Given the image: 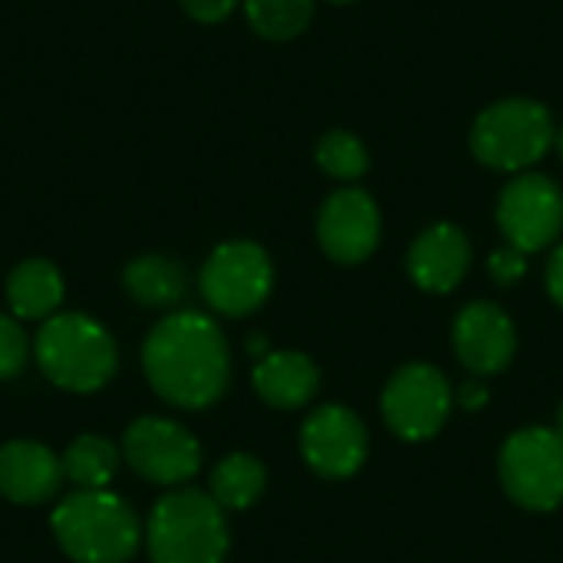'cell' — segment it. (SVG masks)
<instances>
[{
    "instance_id": "obj_5",
    "label": "cell",
    "mask_w": 563,
    "mask_h": 563,
    "mask_svg": "<svg viewBox=\"0 0 563 563\" xmlns=\"http://www.w3.org/2000/svg\"><path fill=\"white\" fill-rule=\"evenodd\" d=\"M554 119L534 99H501L472 125V152L495 172H528L554 145Z\"/></svg>"
},
{
    "instance_id": "obj_3",
    "label": "cell",
    "mask_w": 563,
    "mask_h": 563,
    "mask_svg": "<svg viewBox=\"0 0 563 563\" xmlns=\"http://www.w3.org/2000/svg\"><path fill=\"white\" fill-rule=\"evenodd\" d=\"M152 563H224L231 551L228 511L198 488L165 492L142 528Z\"/></svg>"
},
{
    "instance_id": "obj_23",
    "label": "cell",
    "mask_w": 563,
    "mask_h": 563,
    "mask_svg": "<svg viewBox=\"0 0 563 563\" xmlns=\"http://www.w3.org/2000/svg\"><path fill=\"white\" fill-rule=\"evenodd\" d=\"M30 340L20 327V320L13 313L0 310V379H13L23 373L26 360H30Z\"/></svg>"
},
{
    "instance_id": "obj_29",
    "label": "cell",
    "mask_w": 563,
    "mask_h": 563,
    "mask_svg": "<svg viewBox=\"0 0 563 563\" xmlns=\"http://www.w3.org/2000/svg\"><path fill=\"white\" fill-rule=\"evenodd\" d=\"M554 148H558V155H561V158H563V129H561V132H558V135H554Z\"/></svg>"
},
{
    "instance_id": "obj_15",
    "label": "cell",
    "mask_w": 563,
    "mask_h": 563,
    "mask_svg": "<svg viewBox=\"0 0 563 563\" xmlns=\"http://www.w3.org/2000/svg\"><path fill=\"white\" fill-rule=\"evenodd\" d=\"M472 267V244L462 228L442 221L426 228L406 257L412 284L426 294H452Z\"/></svg>"
},
{
    "instance_id": "obj_25",
    "label": "cell",
    "mask_w": 563,
    "mask_h": 563,
    "mask_svg": "<svg viewBox=\"0 0 563 563\" xmlns=\"http://www.w3.org/2000/svg\"><path fill=\"white\" fill-rule=\"evenodd\" d=\"M241 0H181V10L198 23H221L234 13Z\"/></svg>"
},
{
    "instance_id": "obj_1",
    "label": "cell",
    "mask_w": 563,
    "mask_h": 563,
    "mask_svg": "<svg viewBox=\"0 0 563 563\" xmlns=\"http://www.w3.org/2000/svg\"><path fill=\"white\" fill-rule=\"evenodd\" d=\"M142 369L158 399L201 412L231 386V346L208 313L175 310L148 330Z\"/></svg>"
},
{
    "instance_id": "obj_17",
    "label": "cell",
    "mask_w": 563,
    "mask_h": 563,
    "mask_svg": "<svg viewBox=\"0 0 563 563\" xmlns=\"http://www.w3.org/2000/svg\"><path fill=\"white\" fill-rule=\"evenodd\" d=\"M7 307L10 313L23 323V320H49L56 317L63 297H66V284L56 264H49L46 257H26L20 261L10 274H7Z\"/></svg>"
},
{
    "instance_id": "obj_27",
    "label": "cell",
    "mask_w": 563,
    "mask_h": 563,
    "mask_svg": "<svg viewBox=\"0 0 563 563\" xmlns=\"http://www.w3.org/2000/svg\"><path fill=\"white\" fill-rule=\"evenodd\" d=\"M548 294L563 310V241L554 247V254L548 261Z\"/></svg>"
},
{
    "instance_id": "obj_18",
    "label": "cell",
    "mask_w": 563,
    "mask_h": 563,
    "mask_svg": "<svg viewBox=\"0 0 563 563\" xmlns=\"http://www.w3.org/2000/svg\"><path fill=\"white\" fill-rule=\"evenodd\" d=\"M125 294L148 310H172L181 303L188 290V274L175 257L165 254H142L122 274Z\"/></svg>"
},
{
    "instance_id": "obj_24",
    "label": "cell",
    "mask_w": 563,
    "mask_h": 563,
    "mask_svg": "<svg viewBox=\"0 0 563 563\" xmlns=\"http://www.w3.org/2000/svg\"><path fill=\"white\" fill-rule=\"evenodd\" d=\"M488 274H492V280H495L498 287H515V284H521L525 274H528V254L518 251V247H511V244H505V247L492 251V257H488Z\"/></svg>"
},
{
    "instance_id": "obj_20",
    "label": "cell",
    "mask_w": 563,
    "mask_h": 563,
    "mask_svg": "<svg viewBox=\"0 0 563 563\" xmlns=\"http://www.w3.org/2000/svg\"><path fill=\"white\" fill-rule=\"evenodd\" d=\"M63 459V475L76 488H109L112 478L119 475L122 465V449H115L102 435H79L76 442L66 445Z\"/></svg>"
},
{
    "instance_id": "obj_9",
    "label": "cell",
    "mask_w": 563,
    "mask_h": 563,
    "mask_svg": "<svg viewBox=\"0 0 563 563\" xmlns=\"http://www.w3.org/2000/svg\"><path fill=\"white\" fill-rule=\"evenodd\" d=\"M122 462L148 485L185 488L201 472L198 439L165 416H142L122 435Z\"/></svg>"
},
{
    "instance_id": "obj_22",
    "label": "cell",
    "mask_w": 563,
    "mask_h": 563,
    "mask_svg": "<svg viewBox=\"0 0 563 563\" xmlns=\"http://www.w3.org/2000/svg\"><path fill=\"white\" fill-rule=\"evenodd\" d=\"M317 165L336 181H356L369 168V152L353 132H327L317 145Z\"/></svg>"
},
{
    "instance_id": "obj_2",
    "label": "cell",
    "mask_w": 563,
    "mask_h": 563,
    "mask_svg": "<svg viewBox=\"0 0 563 563\" xmlns=\"http://www.w3.org/2000/svg\"><path fill=\"white\" fill-rule=\"evenodd\" d=\"M49 528L73 563H129L142 548L132 505L109 488H76L53 508Z\"/></svg>"
},
{
    "instance_id": "obj_13",
    "label": "cell",
    "mask_w": 563,
    "mask_h": 563,
    "mask_svg": "<svg viewBox=\"0 0 563 563\" xmlns=\"http://www.w3.org/2000/svg\"><path fill=\"white\" fill-rule=\"evenodd\" d=\"M452 350L472 376H498L518 353L515 320L488 300H475L459 310L452 323Z\"/></svg>"
},
{
    "instance_id": "obj_11",
    "label": "cell",
    "mask_w": 563,
    "mask_h": 563,
    "mask_svg": "<svg viewBox=\"0 0 563 563\" xmlns=\"http://www.w3.org/2000/svg\"><path fill=\"white\" fill-rule=\"evenodd\" d=\"M498 228L525 254L551 247L563 231V191L548 175L521 172L498 198Z\"/></svg>"
},
{
    "instance_id": "obj_6",
    "label": "cell",
    "mask_w": 563,
    "mask_h": 563,
    "mask_svg": "<svg viewBox=\"0 0 563 563\" xmlns=\"http://www.w3.org/2000/svg\"><path fill=\"white\" fill-rule=\"evenodd\" d=\"M498 478L505 495L534 515L563 505V435L554 426H528L505 439L498 452Z\"/></svg>"
},
{
    "instance_id": "obj_14",
    "label": "cell",
    "mask_w": 563,
    "mask_h": 563,
    "mask_svg": "<svg viewBox=\"0 0 563 563\" xmlns=\"http://www.w3.org/2000/svg\"><path fill=\"white\" fill-rule=\"evenodd\" d=\"M66 475L63 459L43 442L13 439L0 445V495L10 505L36 508L59 495Z\"/></svg>"
},
{
    "instance_id": "obj_30",
    "label": "cell",
    "mask_w": 563,
    "mask_h": 563,
    "mask_svg": "<svg viewBox=\"0 0 563 563\" xmlns=\"http://www.w3.org/2000/svg\"><path fill=\"white\" fill-rule=\"evenodd\" d=\"M330 3H353V0H330Z\"/></svg>"
},
{
    "instance_id": "obj_4",
    "label": "cell",
    "mask_w": 563,
    "mask_h": 563,
    "mask_svg": "<svg viewBox=\"0 0 563 563\" xmlns=\"http://www.w3.org/2000/svg\"><path fill=\"white\" fill-rule=\"evenodd\" d=\"M33 360L40 373L66 393H96L119 369V346L112 333L89 313H56L40 323L33 336Z\"/></svg>"
},
{
    "instance_id": "obj_19",
    "label": "cell",
    "mask_w": 563,
    "mask_h": 563,
    "mask_svg": "<svg viewBox=\"0 0 563 563\" xmlns=\"http://www.w3.org/2000/svg\"><path fill=\"white\" fill-rule=\"evenodd\" d=\"M267 488V468L251 452H231L224 455L208 478V495L224 511H247L261 501Z\"/></svg>"
},
{
    "instance_id": "obj_7",
    "label": "cell",
    "mask_w": 563,
    "mask_h": 563,
    "mask_svg": "<svg viewBox=\"0 0 563 563\" xmlns=\"http://www.w3.org/2000/svg\"><path fill=\"white\" fill-rule=\"evenodd\" d=\"M379 409L396 439L429 442L445 429L455 409V386L432 363H406L386 379Z\"/></svg>"
},
{
    "instance_id": "obj_12",
    "label": "cell",
    "mask_w": 563,
    "mask_h": 563,
    "mask_svg": "<svg viewBox=\"0 0 563 563\" xmlns=\"http://www.w3.org/2000/svg\"><path fill=\"white\" fill-rule=\"evenodd\" d=\"M383 234V218L376 201L363 188L333 191L317 214V241L320 251L336 264H363Z\"/></svg>"
},
{
    "instance_id": "obj_16",
    "label": "cell",
    "mask_w": 563,
    "mask_h": 563,
    "mask_svg": "<svg viewBox=\"0 0 563 563\" xmlns=\"http://www.w3.org/2000/svg\"><path fill=\"white\" fill-rule=\"evenodd\" d=\"M254 393L280 412L303 409L320 393V369L317 363L300 350H271L254 363L251 373Z\"/></svg>"
},
{
    "instance_id": "obj_10",
    "label": "cell",
    "mask_w": 563,
    "mask_h": 563,
    "mask_svg": "<svg viewBox=\"0 0 563 563\" xmlns=\"http://www.w3.org/2000/svg\"><path fill=\"white\" fill-rule=\"evenodd\" d=\"M300 455L327 482L353 478L369 459L366 422L340 402L317 406L300 426Z\"/></svg>"
},
{
    "instance_id": "obj_8",
    "label": "cell",
    "mask_w": 563,
    "mask_h": 563,
    "mask_svg": "<svg viewBox=\"0 0 563 563\" xmlns=\"http://www.w3.org/2000/svg\"><path fill=\"white\" fill-rule=\"evenodd\" d=\"M198 290L214 313L231 320L251 317L274 290V264L254 241H224L201 264Z\"/></svg>"
},
{
    "instance_id": "obj_26",
    "label": "cell",
    "mask_w": 563,
    "mask_h": 563,
    "mask_svg": "<svg viewBox=\"0 0 563 563\" xmlns=\"http://www.w3.org/2000/svg\"><path fill=\"white\" fill-rule=\"evenodd\" d=\"M488 402H492V389H488V379L482 376H472L455 389V406L465 412H482Z\"/></svg>"
},
{
    "instance_id": "obj_21",
    "label": "cell",
    "mask_w": 563,
    "mask_h": 563,
    "mask_svg": "<svg viewBox=\"0 0 563 563\" xmlns=\"http://www.w3.org/2000/svg\"><path fill=\"white\" fill-rule=\"evenodd\" d=\"M247 23L264 40H294L313 16V0H244Z\"/></svg>"
},
{
    "instance_id": "obj_28",
    "label": "cell",
    "mask_w": 563,
    "mask_h": 563,
    "mask_svg": "<svg viewBox=\"0 0 563 563\" xmlns=\"http://www.w3.org/2000/svg\"><path fill=\"white\" fill-rule=\"evenodd\" d=\"M554 429L563 435V399L558 402V412H554Z\"/></svg>"
}]
</instances>
